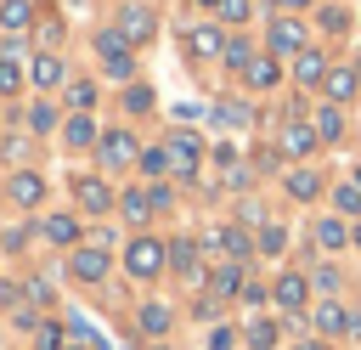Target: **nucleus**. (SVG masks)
<instances>
[{
	"label": "nucleus",
	"instance_id": "44",
	"mask_svg": "<svg viewBox=\"0 0 361 350\" xmlns=\"http://www.w3.org/2000/svg\"><path fill=\"white\" fill-rule=\"evenodd\" d=\"M231 344H237L231 327H214V333H209V350H231Z\"/></svg>",
	"mask_w": 361,
	"mask_h": 350
},
{
	"label": "nucleus",
	"instance_id": "19",
	"mask_svg": "<svg viewBox=\"0 0 361 350\" xmlns=\"http://www.w3.org/2000/svg\"><path fill=\"white\" fill-rule=\"evenodd\" d=\"M344 322H350V310L333 305V299H322V305L310 310V327H316V333H344Z\"/></svg>",
	"mask_w": 361,
	"mask_h": 350
},
{
	"label": "nucleus",
	"instance_id": "29",
	"mask_svg": "<svg viewBox=\"0 0 361 350\" xmlns=\"http://www.w3.org/2000/svg\"><path fill=\"white\" fill-rule=\"evenodd\" d=\"M220 56H226V68H237V73H243V68H248V62H254V45H248V40H243V34H231V40H226V51H220Z\"/></svg>",
	"mask_w": 361,
	"mask_h": 350
},
{
	"label": "nucleus",
	"instance_id": "49",
	"mask_svg": "<svg viewBox=\"0 0 361 350\" xmlns=\"http://www.w3.org/2000/svg\"><path fill=\"white\" fill-rule=\"evenodd\" d=\"M197 6H220V0H197Z\"/></svg>",
	"mask_w": 361,
	"mask_h": 350
},
{
	"label": "nucleus",
	"instance_id": "5",
	"mask_svg": "<svg viewBox=\"0 0 361 350\" xmlns=\"http://www.w3.org/2000/svg\"><path fill=\"white\" fill-rule=\"evenodd\" d=\"M271 299H276L282 310H305V299H310V277H305V271H282L276 288H271Z\"/></svg>",
	"mask_w": 361,
	"mask_h": 350
},
{
	"label": "nucleus",
	"instance_id": "18",
	"mask_svg": "<svg viewBox=\"0 0 361 350\" xmlns=\"http://www.w3.org/2000/svg\"><path fill=\"white\" fill-rule=\"evenodd\" d=\"M310 130H316V141H338V135H344V113L327 102V107L310 113Z\"/></svg>",
	"mask_w": 361,
	"mask_h": 350
},
{
	"label": "nucleus",
	"instance_id": "17",
	"mask_svg": "<svg viewBox=\"0 0 361 350\" xmlns=\"http://www.w3.org/2000/svg\"><path fill=\"white\" fill-rule=\"evenodd\" d=\"M209 294H214V299H231V294H243V265H237V260L214 265V277H209Z\"/></svg>",
	"mask_w": 361,
	"mask_h": 350
},
{
	"label": "nucleus",
	"instance_id": "42",
	"mask_svg": "<svg viewBox=\"0 0 361 350\" xmlns=\"http://www.w3.org/2000/svg\"><path fill=\"white\" fill-rule=\"evenodd\" d=\"M56 344H62V327L45 322V327H39V350H56Z\"/></svg>",
	"mask_w": 361,
	"mask_h": 350
},
{
	"label": "nucleus",
	"instance_id": "48",
	"mask_svg": "<svg viewBox=\"0 0 361 350\" xmlns=\"http://www.w3.org/2000/svg\"><path fill=\"white\" fill-rule=\"evenodd\" d=\"M350 68H355V79H361V56H355V62H350Z\"/></svg>",
	"mask_w": 361,
	"mask_h": 350
},
{
	"label": "nucleus",
	"instance_id": "30",
	"mask_svg": "<svg viewBox=\"0 0 361 350\" xmlns=\"http://www.w3.org/2000/svg\"><path fill=\"white\" fill-rule=\"evenodd\" d=\"M214 119H220L226 130H243V124L254 119V107H248V102H220V107H214Z\"/></svg>",
	"mask_w": 361,
	"mask_h": 350
},
{
	"label": "nucleus",
	"instance_id": "40",
	"mask_svg": "<svg viewBox=\"0 0 361 350\" xmlns=\"http://www.w3.org/2000/svg\"><path fill=\"white\" fill-rule=\"evenodd\" d=\"M310 282H316L322 294H333V288H338V271H333V265H316V271H310Z\"/></svg>",
	"mask_w": 361,
	"mask_h": 350
},
{
	"label": "nucleus",
	"instance_id": "22",
	"mask_svg": "<svg viewBox=\"0 0 361 350\" xmlns=\"http://www.w3.org/2000/svg\"><path fill=\"white\" fill-rule=\"evenodd\" d=\"M118 209H124V220H130V226H147V220H152V192H124V198H118Z\"/></svg>",
	"mask_w": 361,
	"mask_h": 350
},
{
	"label": "nucleus",
	"instance_id": "10",
	"mask_svg": "<svg viewBox=\"0 0 361 350\" xmlns=\"http://www.w3.org/2000/svg\"><path fill=\"white\" fill-rule=\"evenodd\" d=\"M322 90H327V102H333V107H344V102H355V90H361V79H355V68H327V79H322Z\"/></svg>",
	"mask_w": 361,
	"mask_h": 350
},
{
	"label": "nucleus",
	"instance_id": "9",
	"mask_svg": "<svg viewBox=\"0 0 361 350\" xmlns=\"http://www.w3.org/2000/svg\"><path fill=\"white\" fill-rule=\"evenodd\" d=\"M293 79H299V85H305V90H316V85H322V79H327V56H322V51H316V45H305V51H299V56H293Z\"/></svg>",
	"mask_w": 361,
	"mask_h": 350
},
{
	"label": "nucleus",
	"instance_id": "21",
	"mask_svg": "<svg viewBox=\"0 0 361 350\" xmlns=\"http://www.w3.org/2000/svg\"><path fill=\"white\" fill-rule=\"evenodd\" d=\"M28 79L39 85V90H51V85H62V56H34V68H28Z\"/></svg>",
	"mask_w": 361,
	"mask_h": 350
},
{
	"label": "nucleus",
	"instance_id": "51",
	"mask_svg": "<svg viewBox=\"0 0 361 350\" xmlns=\"http://www.w3.org/2000/svg\"><path fill=\"white\" fill-rule=\"evenodd\" d=\"M355 186H361V169H355Z\"/></svg>",
	"mask_w": 361,
	"mask_h": 350
},
{
	"label": "nucleus",
	"instance_id": "32",
	"mask_svg": "<svg viewBox=\"0 0 361 350\" xmlns=\"http://www.w3.org/2000/svg\"><path fill=\"white\" fill-rule=\"evenodd\" d=\"M259 248H265V254H282V248H288V231H282L276 220H265V226H259Z\"/></svg>",
	"mask_w": 361,
	"mask_h": 350
},
{
	"label": "nucleus",
	"instance_id": "23",
	"mask_svg": "<svg viewBox=\"0 0 361 350\" xmlns=\"http://www.w3.org/2000/svg\"><path fill=\"white\" fill-rule=\"evenodd\" d=\"M135 322H141V333H147V339H164V333H169V305H141V310H135Z\"/></svg>",
	"mask_w": 361,
	"mask_h": 350
},
{
	"label": "nucleus",
	"instance_id": "39",
	"mask_svg": "<svg viewBox=\"0 0 361 350\" xmlns=\"http://www.w3.org/2000/svg\"><path fill=\"white\" fill-rule=\"evenodd\" d=\"M214 11H220L226 23H248V0H220Z\"/></svg>",
	"mask_w": 361,
	"mask_h": 350
},
{
	"label": "nucleus",
	"instance_id": "28",
	"mask_svg": "<svg viewBox=\"0 0 361 350\" xmlns=\"http://www.w3.org/2000/svg\"><path fill=\"white\" fill-rule=\"evenodd\" d=\"M169 265H175L180 277H197V243H186V237L169 243Z\"/></svg>",
	"mask_w": 361,
	"mask_h": 350
},
{
	"label": "nucleus",
	"instance_id": "16",
	"mask_svg": "<svg viewBox=\"0 0 361 350\" xmlns=\"http://www.w3.org/2000/svg\"><path fill=\"white\" fill-rule=\"evenodd\" d=\"M203 248H214V254H231V260H243V254H248V237H243L237 226H220V231H209V237H203Z\"/></svg>",
	"mask_w": 361,
	"mask_h": 350
},
{
	"label": "nucleus",
	"instance_id": "46",
	"mask_svg": "<svg viewBox=\"0 0 361 350\" xmlns=\"http://www.w3.org/2000/svg\"><path fill=\"white\" fill-rule=\"evenodd\" d=\"M350 243H355V248H361V220H355V226H350Z\"/></svg>",
	"mask_w": 361,
	"mask_h": 350
},
{
	"label": "nucleus",
	"instance_id": "41",
	"mask_svg": "<svg viewBox=\"0 0 361 350\" xmlns=\"http://www.w3.org/2000/svg\"><path fill=\"white\" fill-rule=\"evenodd\" d=\"M28 124H34V130H51V124H56V113H51V107H45V102H39V107H34V113H28Z\"/></svg>",
	"mask_w": 361,
	"mask_h": 350
},
{
	"label": "nucleus",
	"instance_id": "4",
	"mask_svg": "<svg viewBox=\"0 0 361 350\" xmlns=\"http://www.w3.org/2000/svg\"><path fill=\"white\" fill-rule=\"evenodd\" d=\"M96 56H102V68H107L113 79H130V45H124L118 28H102V34H96Z\"/></svg>",
	"mask_w": 361,
	"mask_h": 350
},
{
	"label": "nucleus",
	"instance_id": "14",
	"mask_svg": "<svg viewBox=\"0 0 361 350\" xmlns=\"http://www.w3.org/2000/svg\"><path fill=\"white\" fill-rule=\"evenodd\" d=\"M6 192H11V203H23V209H34V203H39V198H45V181H39V175H34V169H17V175H11V186H6Z\"/></svg>",
	"mask_w": 361,
	"mask_h": 350
},
{
	"label": "nucleus",
	"instance_id": "31",
	"mask_svg": "<svg viewBox=\"0 0 361 350\" xmlns=\"http://www.w3.org/2000/svg\"><path fill=\"white\" fill-rule=\"evenodd\" d=\"M333 203H338V215H355V220H361V186H355V181H344V186L333 192Z\"/></svg>",
	"mask_w": 361,
	"mask_h": 350
},
{
	"label": "nucleus",
	"instance_id": "2",
	"mask_svg": "<svg viewBox=\"0 0 361 350\" xmlns=\"http://www.w3.org/2000/svg\"><path fill=\"white\" fill-rule=\"evenodd\" d=\"M164 152H169V169H175L180 181H192V175H197V164H203V141H197L192 130H175V135L164 141Z\"/></svg>",
	"mask_w": 361,
	"mask_h": 350
},
{
	"label": "nucleus",
	"instance_id": "38",
	"mask_svg": "<svg viewBox=\"0 0 361 350\" xmlns=\"http://www.w3.org/2000/svg\"><path fill=\"white\" fill-rule=\"evenodd\" d=\"M141 169H147V175H164V169H169V152H164V147H147V152H141Z\"/></svg>",
	"mask_w": 361,
	"mask_h": 350
},
{
	"label": "nucleus",
	"instance_id": "24",
	"mask_svg": "<svg viewBox=\"0 0 361 350\" xmlns=\"http://www.w3.org/2000/svg\"><path fill=\"white\" fill-rule=\"evenodd\" d=\"M316 192H322V175H316V169H293V175H288V198H299V203H310Z\"/></svg>",
	"mask_w": 361,
	"mask_h": 350
},
{
	"label": "nucleus",
	"instance_id": "7",
	"mask_svg": "<svg viewBox=\"0 0 361 350\" xmlns=\"http://www.w3.org/2000/svg\"><path fill=\"white\" fill-rule=\"evenodd\" d=\"M276 152H282V158H310V152H316V130H310L305 119H293V124L282 130V141H276Z\"/></svg>",
	"mask_w": 361,
	"mask_h": 350
},
{
	"label": "nucleus",
	"instance_id": "11",
	"mask_svg": "<svg viewBox=\"0 0 361 350\" xmlns=\"http://www.w3.org/2000/svg\"><path fill=\"white\" fill-rule=\"evenodd\" d=\"M68 271H73L79 282H102V277H107V248H73Z\"/></svg>",
	"mask_w": 361,
	"mask_h": 350
},
{
	"label": "nucleus",
	"instance_id": "3",
	"mask_svg": "<svg viewBox=\"0 0 361 350\" xmlns=\"http://www.w3.org/2000/svg\"><path fill=\"white\" fill-rule=\"evenodd\" d=\"M265 45H271V56H299L305 51V23L299 17H271Z\"/></svg>",
	"mask_w": 361,
	"mask_h": 350
},
{
	"label": "nucleus",
	"instance_id": "8",
	"mask_svg": "<svg viewBox=\"0 0 361 350\" xmlns=\"http://www.w3.org/2000/svg\"><path fill=\"white\" fill-rule=\"evenodd\" d=\"M96 147H102V164H107V169H124V164L135 158V135H130V130H107Z\"/></svg>",
	"mask_w": 361,
	"mask_h": 350
},
{
	"label": "nucleus",
	"instance_id": "1",
	"mask_svg": "<svg viewBox=\"0 0 361 350\" xmlns=\"http://www.w3.org/2000/svg\"><path fill=\"white\" fill-rule=\"evenodd\" d=\"M164 265H169V248H164L158 237H135V243L124 248V271H130L135 282H152Z\"/></svg>",
	"mask_w": 361,
	"mask_h": 350
},
{
	"label": "nucleus",
	"instance_id": "20",
	"mask_svg": "<svg viewBox=\"0 0 361 350\" xmlns=\"http://www.w3.org/2000/svg\"><path fill=\"white\" fill-rule=\"evenodd\" d=\"M39 231H45L51 243H62V248H73V243H79V220H73V215H45V226H39Z\"/></svg>",
	"mask_w": 361,
	"mask_h": 350
},
{
	"label": "nucleus",
	"instance_id": "6",
	"mask_svg": "<svg viewBox=\"0 0 361 350\" xmlns=\"http://www.w3.org/2000/svg\"><path fill=\"white\" fill-rule=\"evenodd\" d=\"M152 28H158V23H152L147 6H124V11H118V34H124V45H147Z\"/></svg>",
	"mask_w": 361,
	"mask_h": 350
},
{
	"label": "nucleus",
	"instance_id": "36",
	"mask_svg": "<svg viewBox=\"0 0 361 350\" xmlns=\"http://www.w3.org/2000/svg\"><path fill=\"white\" fill-rule=\"evenodd\" d=\"M322 28H327V34H344V28H350V11H344V6H327V11H322Z\"/></svg>",
	"mask_w": 361,
	"mask_h": 350
},
{
	"label": "nucleus",
	"instance_id": "25",
	"mask_svg": "<svg viewBox=\"0 0 361 350\" xmlns=\"http://www.w3.org/2000/svg\"><path fill=\"white\" fill-rule=\"evenodd\" d=\"M316 243H322V248H344V243H350V226H344L338 215H327V220H316Z\"/></svg>",
	"mask_w": 361,
	"mask_h": 350
},
{
	"label": "nucleus",
	"instance_id": "12",
	"mask_svg": "<svg viewBox=\"0 0 361 350\" xmlns=\"http://www.w3.org/2000/svg\"><path fill=\"white\" fill-rule=\"evenodd\" d=\"M73 192H79V209H90V215L113 209V192H107V181H96V175H79V181H73Z\"/></svg>",
	"mask_w": 361,
	"mask_h": 350
},
{
	"label": "nucleus",
	"instance_id": "34",
	"mask_svg": "<svg viewBox=\"0 0 361 350\" xmlns=\"http://www.w3.org/2000/svg\"><path fill=\"white\" fill-rule=\"evenodd\" d=\"M248 344L254 350H271L276 344V322H248Z\"/></svg>",
	"mask_w": 361,
	"mask_h": 350
},
{
	"label": "nucleus",
	"instance_id": "15",
	"mask_svg": "<svg viewBox=\"0 0 361 350\" xmlns=\"http://www.w3.org/2000/svg\"><path fill=\"white\" fill-rule=\"evenodd\" d=\"M186 51H192V56H220V51H226V34H220L214 23H203V28L186 34Z\"/></svg>",
	"mask_w": 361,
	"mask_h": 350
},
{
	"label": "nucleus",
	"instance_id": "13",
	"mask_svg": "<svg viewBox=\"0 0 361 350\" xmlns=\"http://www.w3.org/2000/svg\"><path fill=\"white\" fill-rule=\"evenodd\" d=\"M243 79H248V90H271V85L282 79V62H276V56L265 51V56H254V62L243 68Z\"/></svg>",
	"mask_w": 361,
	"mask_h": 350
},
{
	"label": "nucleus",
	"instance_id": "50",
	"mask_svg": "<svg viewBox=\"0 0 361 350\" xmlns=\"http://www.w3.org/2000/svg\"><path fill=\"white\" fill-rule=\"evenodd\" d=\"M68 350H90V344H68Z\"/></svg>",
	"mask_w": 361,
	"mask_h": 350
},
{
	"label": "nucleus",
	"instance_id": "26",
	"mask_svg": "<svg viewBox=\"0 0 361 350\" xmlns=\"http://www.w3.org/2000/svg\"><path fill=\"white\" fill-rule=\"evenodd\" d=\"M28 23H34V6H28V0H6V6H0V28H11V34H23Z\"/></svg>",
	"mask_w": 361,
	"mask_h": 350
},
{
	"label": "nucleus",
	"instance_id": "43",
	"mask_svg": "<svg viewBox=\"0 0 361 350\" xmlns=\"http://www.w3.org/2000/svg\"><path fill=\"white\" fill-rule=\"evenodd\" d=\"M0 152H6V158H23V152H28V141H23V135H6V141H0Z\"/></svg>",
	"mask_w": 361,
	"mask_h": 350
},
{
	"label": "nucleus",
	"instance_id": "47",
	"mask_svg": "<svg viewBox=\"0 0 361 350\" xmlns=\"http://www.w3.org/2000/svg\"><path fill=\"white\" fill-rule=\"evenodd\" d=\"M293 350H322V344H310V339H305V344H293Z\"/></svg>",
	"mask_w": 361,
	"mask_h": 350
},
{
	"label": "nucleus",
	"instance_id": "33",
	"mask_svg": "<svg viewBox=\"0 0 361 350\" xmlns=\"http://www.w3.org/2000/svg\"><path fill=\"white\" fill-rule=\"evenodd\" d=\"M68 102H73V113H85V107L96 102V85H90V79H73V85H68Z\"/></svg>",
	"mask_w": 361,
	"mask_h": 350
},
{
	"label": "nucleus",
	"instance_id": "45",
	"mask_svg": "<svg viewBox=\"0 0 361 350\" xmlns=\"http://www.w3.org/2000/svg\"><path fill=\"white\" fill-rule=\"evenodd\" d=\"M271 6H276V11H282V17H288V11H305V6H310V0H271Z\"/></svg>",
	"mask_w": 361,
	"mask_h": 350
},
{
	"label": "nucleus",
	"instance_id": "35",
	"mask_svg": "<svg viewBox=\"0 0 361 350\" xmlns=\"http://www.w3.org/2000/svg\"><path fill=\"white\" fill-rule=\"evenodd\" d=\"M11 90H23V68L11 56H0V96H11Z\"/></svg>",
	"mask_w": 361,
	"mask_h": 350
},
{
	"label": "nucleus",
	"instance_id": "27",
	"mask_svg": "<svg viewBox=\"0 0 361 350\" xmlns=\"http://www.w3.org/2000/svg\"><path fill=\"white\" fill-rule=\"evenodd\" d=\"M62 141H68V147H90V141H96V124H90L85 113H73V119L62 124Z\"/></svg>",
	"mask_w": 361,
	"mask_h": 350
},
{
	"label": "nucleus",
	"instance_id": "37",
	"mask_svg": "<svg viewBox=\"0 0 361 350\" xmlns=\"http://www.w3.org/2000/svg\"><path fill=\"white\" fill-rule=\"evenodd\" d=\"M124 107H130V113H147V107H152V90H147V85H130V90H124Z\"/></svg>",
	"mask_w": 361,
	"mask_h": 350
}]
</instances>
